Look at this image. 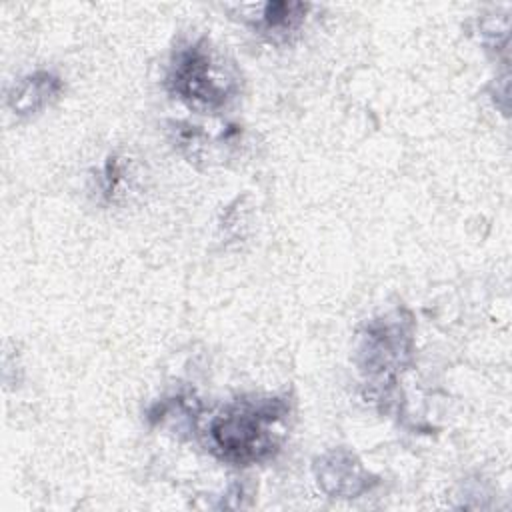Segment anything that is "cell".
<instances>
[{
  "label": "cell",
  "instance_id": "cell-5",
  "mask_svg": "<svg viewBox=\"0 0 512 512\" xmlns=\"http://www.w3.org/2000/svg\"><path fill=\"white\" fill-rule=\"evenodd\" d=\"M62 90V80L52 72H34L22 78L10 92L8 102L16 114H32L54 100Z\"/></svg>",
  "mask_w": 512,
  "mask_h": 512
},
{
  "label": "cell",
  "instance_id": "cell-6",
  "mask_svg": "<svg viewBox=\"0 0 512 512\" xmlns=\"http://www.w3.org/2000/svg\"><path fill=\"white\" fill-rule=\"evenodd\" d=\"M258 16L254 18L256 30L268 34L270 38H288L306 18L310 4L302 2H266L256 6Z\"/></svg>",
  "mask_w": 512,
  "mask_h": 512
},
{
  "label": "cell",
  "instance_id": "cell-7",
  "mask_svg": "<svg viewBox=\"0 0 512 512\" xmlns=\"http://www.w3.org/2000/svg\"><path fill=\"white\" fill-rule=\"evenodd\" d=\"M122 182V170H120V164L116 158H108L106 162V168H104V196L112 200V196L116 194L118 186Z\"/></svg>",
  "mask_w": 512,
  "mask_h": 512
},
{
  "label": "cell",
  "instance_id": "cell-1",
  "mask_svg": "<svg viewBox=\"0 0 512 512\" xmlns=\"http://www.w3.org/2000/svg\"><path fill=\"white\" fill-rule=\"evenodd\" d=\"M288 414L290 404L286 398L236 400L210 422V450L220 460L238 466L268 460L280 450Z\"/></svg>",
  "mask_w": 512,
  "mask_h": 512
},
{
  "label": "cell",
  "instance_id": "cell-2",
  "mask_svg": "<svg viewBox=\"0 0 512 512\" xmlns=\"http://www.w3.org/2000/svg\"><path fill=\"white\" fill-rule=\"evenodd\" d=\"M166 82L174 96L198 110H218L236 94V78L204 38L174 52Z\"/></svg>",
  "mask_w": 512,
  "mask_h": 512
},
{
  "label": "cell",
  "instance_id": "cell-4",
  "mask_svg": "<svg viewBox=\"0 0 512 512\" xmlns=\"http://www.w3.org/2000/svg\"><path fill=\"white\" fill-rule=\"evenodd\" d=\"M366 370H394L392 366L402 362L404 354H410V332L400 318H388L386 322L372 324L364 336Z\"/></svg>",
  "mask_w": 512,
  "mask_h": 512
},
{
  "label": "cell",
  "instance_id": "cell-3",
  "mask_svg": "<svg viewBox=\"0 0 512 512\" xmlns=\"http://www.w3.org/2000/svg\"><path fill=\"white\" fill-rule=\"evenodd\" d=\"M314 470L318 484L328 494L340 498H354L370 490V486L374 484V480H370V474L362 468L356 456L346 450H334L322 456L316 462Z\"/></svg>",
  "mask_w": 512,
  "mask_h": 512
}]
</instances>
